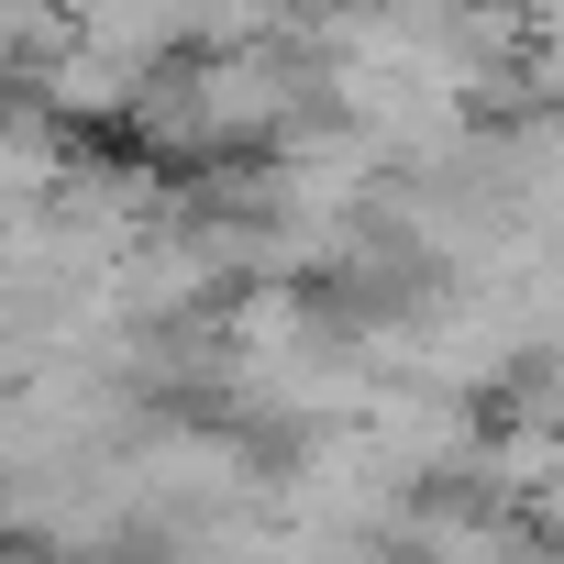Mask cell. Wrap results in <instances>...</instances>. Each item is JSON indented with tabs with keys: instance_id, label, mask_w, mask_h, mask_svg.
<instances>
[{
	"instance_id": "cell-3",
	"label": "cell",
	"mask_w": 564,
	"mask_h": 564,
	"mask_svg": "<svg viewBox=\"0 0 564 564\" xmlns=\"http://www.w3.org/2000/svg\"><path fill=\"white\" fill-rule=\"evenodd\" d=\"M520 520H531V531H542V542L564 553V465H553V476H542V487L520 498Z\"/></svg>"
},
{
	"instance_id": "cell-2",
	"label": "cell",
	"mask_w": 564,
	"mask_h": 564,
	"mask_svg": "<svg viewBox=\"0 0 564 564\" xmlns=\"http://www.w3.org/2000/svg\"><path fill=\"white\" fill-rule=\"evenodd\" d=\"M67 155H78V133H56L45 111H0V243H12V232L56 199Z\"/></svg>"
},
{
	"instance_id": "cell-1",
	"label": "cell",
	"mask_w": 564,
	"mask_h": 564,
	"mask_svg": "<svg viewBox=\"0 0 564 564\" xmlns=\"http://www.w3.org/2000/svg\"><path fill=\"white\" fill-rule=\"evenodd\" d=\"M311 122H333V100H322V56H311L300 34L188 45V56H166V67L144 78V100L122 111L133 155H144L166 188H188V177H243V166H265L289 133H311Z\"/></svg>"
}]
</instances>
